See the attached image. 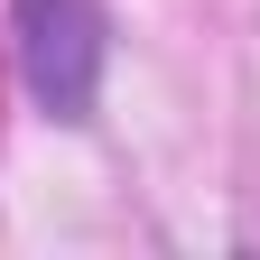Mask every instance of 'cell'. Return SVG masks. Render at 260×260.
<instances>
[{
  "mask_svg": "<svg viewBox=\"0 0 260 260\" xmlns=\"http://www.w3.org/2000/svg\"><path fill=\"white\" fill-rule=\"evenodd\" d=\"M19 56H28L38 103L75 121L93 103V75H103V19H93V0H19Z\"/></svg>",
  "mask_w": 260,
  "mask_h": 260,
  "instance_id": "6da1fadb",
  "label": "cell"
}]
</instances>
